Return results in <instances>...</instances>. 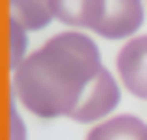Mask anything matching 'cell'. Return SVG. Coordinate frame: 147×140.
Returning a JSON list of instances; mask_svg holds the SVG:
<instances>
[{
  "instance_id": "obj_1",
  "label": "cell",
  "mask_w": 147,
  "mask_h": 140,
  "mask_svg": "<svg viewBox=\"0 0 147 140\" xmlns=\"http://www.w3.org/2000/svg\"><path fill=\"white\" fill-rule=\"evenodd\" d=\"M13 94L39 117H69L82 98V85L39 49L13 68Z\"/></svg>"
},
{
  "instance_id": "obj_2",
  "label": "cell",
  "mask_w": 147,
  "mask_h": 140,
  "mask_svg": "<svg viewBox=\"0 0 147 140\" xmlns=\"http://www.w3.org/2000/svg\"><path fill=\"white\" fill-rule=\"evenodd\" d=\"M42 52H46L65 75H72L82 88L101 72L98 46L92 42V36H82L79 29H65V33H59V36H53L42 46Z\"/></svg>"
},
{
  "instance_id": "obj_3",
  "label": "cell",
  "mask_w": 147,
  "mask_h": 140,
  "mask_svg": "<svg viewBox=\"0 0 147 140\" xmlns=\"http://www.w3.org/2000/svg\"><path fill=\"white\" fill-rule=\"evenodd\" d=\"M144 23V3L141 0H95L92 33L105 39H124L141 29Z\"/></svg>"
},
{
  "instance_id": "obj_4",
  "label": "cell",
  "mask_w": 147,
  "mask_h": 140,
  "mask_svg": "<svg viewBox=\"0 0 147 140\" xmlns=\"http://www.w3.org/2000/svg\"><path fill=\"white\" fill-rule=\"evenodd\" d=\"M118 98H121L118 78L111 75L108 68H101V72L82 88V98H79V104H75V111L69 117H72V121H82V124L105 121V114H111V111L118 108Z\"/></svg>"
},
{
  "instance_id": "obj_5",
  "label": "cell",
  "mask_w": 147,
  "mask_h": 140,
  "mask_svg": "<svg viewBox=\"0 0 147 140\" xmlns=\"http://www.w3.org/2000/svg\"><path fill=\"white\" fill-rule=\"evenodd\" d=\"M118 75L124 88L147 101V36L127 39L118 52Z\"/></svg>"
},
{
  "instance_id": "obj_6",
  "label": "cell",
  "mask_w": 147,
  "mask_h": 140,
  "mask_svg": "<svg viewBox=\"0 0 147 140\" xmlns=\"http://www.w3.org/2000/svg\"><path fill=\"white\" fill-rule=\"evenodd\" d=\"M85 140H147V124L134 114L108 117L101 124H95Z\"/></svg>"
},
{
  "instance_id": "obj_7",
  "label": "cell",
  "mask_w": 147,
  "mask_h": 140,
  "mask_svg": "<svg viewBox=\"0 0 147 140\" xmlns=\"http://www.w3.org/2000/svg\"><path fill=\"white\" fill-rule=\"evenodd\" d=\"M10 3V20H16L23 29H42L53 20V0H7Z\"/></svg>"
},
{
  "instance_id": "obj_8",
  "label": "cell",
  "mask_w": 147,
  "mask_h": 140,
  "mask_svg": "<svg viewBox=\"0 0 147 140\" xmlns=\"http://www.w3.org/2000/svg\"><path fill=\"white\" fill-rule=\"evenodd\" d=\"M53 13L72 29H92L95 0H53Z\"/></svg>"
},
{
  "instance_id": "obj_9",
  "label": "cell",
  "mask_w": 147,
  "mask_h": 140,
  "mask_svg": "<svg viewBox=\"0 0 147 140\" xmlns=\"http://www.w3.org/2000/svg\"><path fill=\"white\" fill-rule=\"evenodd\" d=\"M7 29H10V68H16L23 59H26V29H23L16 20H10Z\"/></svg>"
},
{
  "instance_id": "obj_10",
  "label": "cell",
  "mask_w": 147,
  "mask_h": 140,
  "mask_svg": "<svg viewBox=\"0 0 147 140\" xmlns=\"http://www.w3.org/2000/svg\"><path fill=\"white\" fill-rule=\"evenodd\" d=\"M13 88H10V98H7V114H10V140H26V127H23V121L20 114H16V108H13Z\"/></svg>"
}]
</instances>
